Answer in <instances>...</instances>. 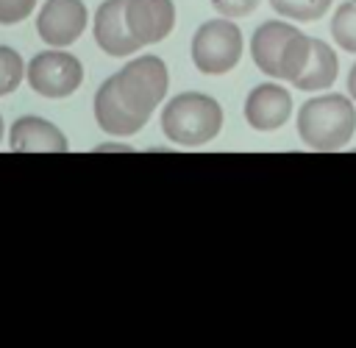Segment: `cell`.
<instances>
[{
	"label": "cell",
	"instance_id": "6da1fadb",
	"mask_svg": "<svg viewBox=\"0 0 356 348\" xmlns=\"http://www.w3.org/2000/svg\"><path fill=\"white\" fill-rule=\"evenodd\" d=\"M170 86L167 64L159 56L131 58L95 95V120L106 134L131 136L142 131Z\"/></svg>",
	"mask_w": 356,
	"mask_h": 348
},
{
	"label": "cell",
	"instance_id": "7a4b0ae2",
	"mask_svg": "<svg viewBox=\"0 0 356 348\" xmlns=\"http://www.w3.org/2000/svg\"><path fill=\"white\" fill-rule=\"evenodd\" d=\"M250 53L253 64L264 75L275 81H295L312 56V36L300 33L289 22L270 19L256 28L250 39Z\"/></svg>",
	"mask_w": 356,
	"mask_h": 348
},
{
	"label": "cell",
	"instance_id": "3957f363",
	"mask_svg": "<svg viewBox=\"0 0 356 348\" xmlns=\"http://www.w3.org/2000/svg\"><path fill=\"white\" fill-rule=\"evenodd\" d=\"M356 131V109L345 95L312 97L298 111V136L312 150H339Z\"/></svg>",
	"mask_w": 356,
	"mask_h": 348
},
{
	"label": "cell",
	"instance_id": "277c9868",
	"mask_svg": "<svg viewBox=\"0 0 356 348\" xmlns=\"http://www.w3.org/2000/svg\"><path fill=\"white\" fill-rule=\"evenodd\" d=\"M222 128V109L203 92L175 95L161 111V131L170 142L197 148L211 142Z\"/></svg>",
	"mask_w": 356,
	"mask_h": 348
},
{
	"label": "cell",
	"instance_id": "5b68a950",
	"mask_svg": "<svg viewBox=\"0 0 356 348\" xmlns=\"http://www.w3.org/2000/svg\"><path fill=\"white\" fill-rule=\"evenodd\" d=\"M242 58V31L231 17L203 22L192 36V61L206 75H225Z\"/></svg>",
	"mask_w": 356,
	"mask_h": 348
},
{
	"label": "cell",
	"instance_id": "8992f818",
	"mask_svg": "<svg viewBox=\"0 0 356 348\" xmlns=\"http://www.w3.org/2000/svg\"><path fill=\"white\" fill-rule=\"evenodd\" d=\"M25 75H28V86L36 95H42V97H67L81 86L83 67L75 56L53 47V50L36 53L28 61Z\"/></svg>",
	"mask_w": 356,
	"mask_h": 348
},
{
	"label": "cell",
	"instance_id": "52a82bcc",
	"mask_svg": "<svg viewBox=\"0 0 356 348\" xmlns=\"http://www.w3.org/2000/svg\"><path fill=\"white\" fill-rule=\"evenodd\" d=\"M86 28L83 0H47L36 17V31L50 47L72 45Z\"/></svg>",
	"mask_w": 356,
	"mask_h": 348
},
{
	"label": "cell",
	"instance_id": "ba28073f",
	"mask_svg": "<svg viewBox=\"0 0 356 348\" xmlns=\"http://www.w3.org/2000/svg\"><path fill=\"white\" fill-rule=\"evenodd\" d=\"M125 25L139 45L161 42L175 25V6L172 0H125Z\"/></svg>",
	"mask_w": 356,
	"mask_h": 348
},
{
	"label": "cell",
	"instance_id": "9c48e42d",
	"mask_svg": "<svg viewBox=\"0 0 356 348\" xmlns=\"http://www.w3.org/2000/svg\"><path fill=\"white\" fill-rule=\"evenodd\" d=\"M292 114V97L278 84H259L245 100V117L256 131H275Z\"/></svg>",
	"mask_w": 356,
	"mask_h": 348
},
{
	"label": "cell",
	"instance_id": "30bf717a",
	"mask_svg": "<svg viewBox=\"0 0 356 348\" xmlns=\"http://www.w3.org/2000/svg\"><path fill=\"white\" fill-rule=\"evenodd\" d=\"M95 42L100 45V50H106L108 56H117V58L131 56L142 47L125 25V0L100 3L97 14H95Z\"/></svg>",
	"mask_w": 356,
	"mask_h": 348
},
{
	"label": "cell",
	"instance_id": "8fae6325",
	"mask_svg": "<svg viewBox=\"0 0 356 348\" xmlns=\"http://www.w3.org/2000/svg\"><path fill=\"white\" fill-rule=\"evenodd\" d=\"M8 145L11 150L17 153H64L67 150V136L53 125L47 122L44 117H19L14 125H11V134H8Z\"/></svg>",
	"mask_w": 356,
	"mask_h": 348
},
{
	"label": "cell",
	"instance_id": "7c38bea8",
	"mask_svg": "<svg viewBox=\"0 0 356 348\" xmlns=\"http://www.w3.org/2000/svg\"><path fill=\"white\" fill-rule=\"evenodd\" d=\"M337 72H339V61H337V53L323 42V39H312V56L303 67V72L292 81L298 89L303 92H317V89H325L337 81Z\"/></svg>",
	"mask_w": 356,
	"mask_h": 348
},
{
	"label": "cell",
	"instance_id": "4fadbf2b",
	"mask_svg": "<svg viewBox=\"0 0 356 348\" xmlns=\"http://www.w3.org/2000/svg\"><path fill=\"white\" fill-rule=\"evenodd\" d=\"M331 36L342 50L356 53V0H348L337 8L331 19Z\"/></svg>",
	"mask_w": 356,
	"mask_h": 348
},
{
	"label": "cell",
	"instance_id": "5bb4252c",
	"mask_svg": "<svg viewBox=\"0 0 356 348\" xmlns=\"http://www.w3.org/2000/svg\"><path fill=\"white\" fill-rule=\"evenodd\" d=\"M270 6L281 17L312 22V19H320L331 8V0H270Z\"/></svg>",
	"mask_w": 356,
	"mask_h": 348
},
{
	"label": "cell",
	"instance_id": "9a60e30c",
	"mask_svg": "<svg viewBox=\"0 0 356 348\" xmlns=\"http://www.w3.org/2000/svg\"><path fill=\"white\" fill-rule=\"evenodd\" d=\"M22 75H25V64H22L19 53L6 47V45H0V97L11 95L19 86Z\"/></svg>",
	"mask_w": 356,
	"mask_h": 348
},
{
	"label": "cell",
	"instance_id": "2e32d148",
	"mask_svg": "<svg viewBox=\"0 0 356 348\" xmlns=\"http://www.w3.org/2000/svg\"><path fill=\"white\" fill-rule=\"evenodd\" d=\"M36 0H0V25L22 22L28 14H33Z\"/></svg>",
	"mask_w": 356,
	"mask_h": 348
},
{
	"label": "cell",
	"instance_id": "e0dca14e",
	"mask_svg": "<svg viewBox=\"0 0 356 348\" xmlns=\"http://www.w3.org/2000/svg\"><path fill=\"white\" fill-rule=\"evenodd\" d=\"M261 0H211V6L217 8V14L222 17H248Z\"/></svg>",
	"mask_w": 356,
	"mask_h": 348
},
{
	"label": "cell",
	"instance_id": "ac0fdd59",
	"mask_svg": "<svg viewBox=\"0 0 356 348\" xmlns=\"http://www.w3.org/2000/svg\"><path fill=\"white\" fill-rule=\"evenodd\" d=\"M348 92H350V97L356 100V64H353L350 72H348Z\"/></svg>",
	"mask_w": 356,
	"mask_h": 348
},
{
	"label": "cell",
	"instance_id": "d6986e66",
	"mask_svg": "<svg viewBox=\"0 0 356 348\" xmlns=\"http://www.w3.org/2000/svg\"><path fill=\"white\" fill-rule=\"evenodd\" d=\"M0 142H3V117H0Z\"/></svg>",
	"mask_w": 356,
	"mask_h": 348
}]
</instances>
